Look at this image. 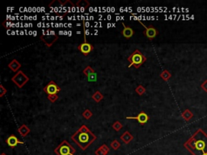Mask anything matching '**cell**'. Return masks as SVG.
<instances>
[{
	"label": "cell",
	"instance_id": "23",
	"mask_svg": "<svg viewBox=\"0 0 207 155\" xmlns=\"http://www.w3.org/2000/svg\"><path fill=\"white\" fill-rule=\"evenodd\" d=\"M94 72H96V71H95V70H93L92 67H91V66H89V65H88V66H87V67L85 68L84 70H83V74H84L86 75L87 77L88 76V75L93 74Z\"/></svg>",
	"mask_w": 207,
	"mask_h": 155
},
{
	"label": "cell",
	"instance_id": "12",
	"mask_svg": "<svg viewBox=\"0 0 207 155\" xmlns=\"http://www.w3.org/2000/svg\"><path fill=\"white\" fill-rule=\"evenodd\" d=\"M122 25L123 30L122 31H121V34L123 35V36L126 39L131 38L133 36V35H134V30H133L132 28L125 26V24H124V23H122Z\"/></svg>",
	"mask_w": 207,
	"mask_h": 155
},
{
	"label": "cell",
	"instance_id": "22",
	"mask_svg": "<svg viewBox=\"0 0 207 155\" xmlns=\"http://www.w3.org/2000/svg\"><path fill=\"white\" fill-rule=\"evenodd\" d=\"M92 116H93V114H92V112L90 111L89 109H86V110L83 112V118H85L86 120L90 119Z\"/></svg>",
	"mask_w": 207,
	"mask_h": 155
},
{
	"label": "cell",
	"instance_id": "14",
	"mask_svg": "<svg viewBox=\"0 0 207 155\" xmlns=\"http://www.w3.org/2000/svg\"><path fill=\"white\" fill-rule=\"evenodd\" d=\"M8 67L10 70H12L13 72H18L19 70L21 67V64L16 60V59H13L11 62L8 64Z\"/></svg>",
	"mask_w": 207,
	"mask_h": 155
},
{
	"label": "cell",
	"instance_id": "24",
	"mask_svg": "<svg viewBox=\"0 0 207 155\" xmlns=\"http://www.w3.org/2000/svg\"><path fill=\"white\" fill-rule=\"evenodd\" d=\"M111 147H112V149H113L114 150H118V149L120 147V142H119L117 140H113V141H112V143H111Z\"/></svg>",
	"mask_w": 207,
	"mask_h": 155
},
{
	"label": "cell",
	"instance_id": "27",
	"mask_svg": "<svg viewBox=\"0 0 207 155\" xmlns=\"http://www.w3.org/2000/svg\"><path fill=\"white\" fill-rule=\"evenodd\" d=\"M7 89L3 87V85L1 84L0 85V97H2L4 94H7Z\"/></svg>",
	"mask_w": 207,
	"mask_h": 155
},
{
	"label": "cell",
	"instance_id": "20",
	"mask_svg": "<svg viewBox=\"0 0 207 155\" xmlns=\"http://www.w3.org/2000/svg\"><path fill=\"white\" fill-rule=\"evenodd\" d=\"M135 91L137 93L138 95H142L146 92V88L144 87H142V85H138L136 89H135Z\"/></svg>",
	"mask_w": 207,
	"mask_h": 155
},
{
	"label": "cell",
	"instance_id": "16",
	"mask_svg": "<svg viewBox=\"0 0 207 155\" xmlns=\"http://www.w3.org/2000/svg\"><path fill=\"white\" fill-rule=\"evenodd\" d=\"M18 133L20 134L21 137H26L30 133V128L27 125H25V124H22L19 128V129H18Z\"/></svg>",
	"mask_w": 207,
	"mask_h": 155
},
{
	"label": "cell",
	"instance_id": "17",
	"mask_svg": "<svg viewBox=\"0 0 207 155\" xmlns=\"http://www.w3.org/2000/svg\"><path fill=\"white\" fill-rule=\"evenodd\" d=\"M181 116H182V118H183L186 122H188V121L190 120L193 117V114L189 109H185V110L182 112Z\"/></svg>",
	"mask_w": 207,
	"mask_h": 155
},
{
	"label": "cell",
	"instance_id": "18",
	"mask_svg": "<svg viewBox=\"0 0 207 155\" xmlns=\"http://www.w3.org/2000/svg\"><path fill=\"white\" fill-rule=\"evenodd\" d=\"M92 99H93L94 101L97 102V103H100V102L101 101L102 99H104V95L101 94V92L99 91H96L94 94H92Z\"/></svg>",
	"mask_w": 207,
	"mask_h": 155
},
{
	"label": "cell",
	"instance_id": "19",
	"mask_svg": "<svg viewBox=\"0 0 207 155\" xmlns=\"http://www.w3.org/2000/svg\"><path fill=\"white\" fill-rule=\"evenodd\" d=\"M160 78H162V79H164V81H168L171 78V74L168 70H165L160 74Z\"/></svg>",
	"mask_w": 207,
	"mask_h": 155
},
{
	"label": "cell",
	"instance_id": "8",
	"mask_svg": "<svg viewBox=\"0 0 207 155\" xmlns=\"http://www.w3.org/2000/svg\"><path fill=\"white\" fill-rule=\"evenodd\" d=\"M126 119L127 120H130V119H131V120H136L138 121V123L141 125H144L149 120V116H148V115L146 112L142 111L137 116H127Z\"/></svg>",
	"mask_w": 207,
	"mask_h": 155
},
{
	"label": "cell",
	"instance_id": "5",
	"mask_svg": "<svg viewBox=\"0 0 207 155\" xmlns=\"http://www.w3.org/2000/svg\"><path fill=\"white\" fill-rule=\"evenodd\" d=\"M12 81L16 85L17 87L22 88L29 81V78L23 71L19 70L12 78Z\"/></svg>",
	"mask_w": 207,
	"mask_h": 155
},
{
	"label": "cell",
	"instance_id": "15",
	"mask_svg": "<svg viewBox=\"0 0 207 155\" xmlns=\"http://www.w3.org/2000/svg\"><path fill=\"white\" fill-rule=\"evenodd\" d=\"M109 152V148L104 144L102 145L100 147H99L96 151H95V154L96 155H107Z\"/></svg>",
	"mask_w": 207,
	"mask_h": 155
},
{
	"label": "cell",
	"instance_id": "13",
	"mask_svg": "<svg viewBox=\"0 0 207 155\" xmlns=\"http://www.w3.org/2000/svg\"><path fill=\"white\" fill-rule=\"evenodd\" d=\"M120 140H122L123 142L125 144H129L130 142H131L133 140H134V136L128 131H125V133H123L122 135L120 137Z\"/></svg>",
	"mask_w": 207,
	"mask_h": 155
},
{
	"label": "cell",
	"instance_id": "28",
	"mask_svg": "<svg viewBox=\"0 0 207 155\" xmlns=\"http://www.w3.org/2000/svg\"><path fill=\"white\" fill-rule=\"evenodd\" d=\"M201 88H202L205 92H207V79L205 80V81L201 84Z\"/></svg>",
	"mask_w": 207,
	"mask_h": 155
},
{
	"label": "cell",
	"instance_id": "4",
	"mask_svg": "<svg viewBox=\"0 0 207 155\" xmlns=\"http://www.w3.org/2000/svg\"><path fill=\"white\" fill-rule=\"evenodd\" d=\"M57 155H75L76 150L67 140H63L60 145L54 150Z\"/></svg>",
	"mask_w": 207,
	"mask_h": 155
},
{
	"label": "cell",
	"instance_id": "10",
	"mask_svg": "<svg viewBox=\"0 0 207 155\" xmlns=\"http://www.w3.org/2000/svg\"><path fill=\"white\" fill-rule=\"evenodd\" d=\"M93 48H94V47H93V45H92V44L87 43V42H83V43L80 44V45L78 46V49H79L83 54H84L85 56L87 55V54H89V53L93 50Z\"/></svg>",
	"mask_w": 207,
	"mask_h": 155
},
{
	"label": "cell",
	"instance_id": "7",
	"mask_svg": "<svg viewBox=\"0 0 207 155\" xmlns=\"http://www.w3.org/2000/svg\"><path fill=\"white\" fill-rule=\"evenodd\" d=\"M60 87H58V85L55 83V82H53V81H50L46 87H44V91L46 92V94H48V95L58 94V93L60 92Z\"/></svg>",
	"mask_w": 207,
	"mask_h": 155
},
{
	"label": "cell",
	"instance_id": "1",
	"mask_svg": "<svg viewBox=\"0 0 207 155\" xmlns=\"http://www.w3.org/2000/svg\"><path fill=\"white\" fill-rule=\"evenodd\" d=\"M184 146L192 155H207V134L199 128L185 142Z\"/></svg>",
	"mask_w": 207,
	"mask_h": 155
},
{
	"label": "cell",
	"instance_id": "29",
	"mask_svg": "<svg viewBox=\"0 0 207 155\" xmlns=\"http://www.w3.org/2000/svg\"><path fill=\"white\" fill-rule=\"evenodd\" d=\"M1 155H7V154H6L5 153H1Z\"/></svg>",
	"mask_w": 207,
	"mask_h": 155
},
{
	"label": "cell",
	"instance_id": "3",
	"mask_svg": "<svg viewBox=\"0 0 207 155\" xmlns=\"http://www.w3.org/2000/svg\"><path fill=\"white\" fill-rule=\"evenodd\" d=\"M127 60L130 63V65H129V68L131 67V66H134V68L138 69L147 61V58L142 54V52H140V50L136 49L127 58Z\"/></svg>",
	"mask_w": 207,
	"mask_h": 155
},
{
	"label": "cell",
	"instance_id": "6",
	"mask_svg": "<svg viewBox=\"0 0 207 155\" xmlns=\"http://www.w3.org/2000/svg\"><path fill=\"white\" fill-rule=\"evenodd\" d=\"M57 39H58V35L55 33L54 31H44L41 36V41L48 47L53 45V43L57 41Z\"/></svg>",
	"mask_w": 207,
	"mask_h": 155
},
{
	"label": "cell",
	"instance_id": "2",
	"mask_svg": "<svg viewBox=\"0 0 207 155\" xmlns=\"http://www.w3.org/2000/svg\"><path fill=\"white\" fill-rule=\"evenodd\" d=\"M71 140L84 151L97 140V136L86 125H82L72 136Z\"/></svg>",
	"mask_w": 207,
	"mask_h": 155
},
{
	"label": "cell",
	"instance_id": "26",
	"mask_svg": "<svg viewBox=\"0 0 207 155\" xmlns=\"http://www.w3.org/2000/svg\"><path fill=\"white\" fill-rule=\"evenodd\" d=\"M49 100L52 103H55L58 99V94H50V95H48Z\"/></svg>",
	"mask_w": 207,
	"mask_h": 155
},
{
	"label": "cell",
	"instance_id": "21",
	"mask_svg": "<svg viewBox=\"0 0 207 155\" xmlns=\"http://www.w3.org/2000/svg\"><path fill=\"white\" fill-rule=\"evenodd\" d=\"M122 128H123V125L121 124V123H120V121H115V122L113 123V128L115 131H117V132L120 131Z\"/></svg>",
	"mask_w": 207,
	"mask_h": 155
},
{
	"label": "cell",
	"instance_id": "25",
	"mask_svg": "<svg viewBox=\"0 0 207 155\" xmlns=\"http://www.w3.org/2000/svg\"><path fill=\"white\" fill-rule=\"evenodd\" d=\"M87 80L88 82H97V74L94 72L92 74H90L87 76Z\"/></svg>",
	"mask_w": 207,
	"mask_h": 155
},
{
	"label": "cell",
	"instance_id": "9",
	"mask_svg": "<svg viewBox=\"0 0 207 155\" xmlns=\"http://www.w3.org/2000/svg\"><path fill=\"white\" fill-rule=\"evenodd\" d=\"M141 24H142V26L144 27L145 28H146V31H145V32H144L145 36H147L148 39H150V40L154 39V37H155V36L159 34L158 30H157L155 28H154L153 26H151V25L149 27H147V26H146V25H144L142 23H141Z\"/></svg>",
	"mask_w": 207,
	"mask_h": 155
},
{
	"label": "cell",
	"instance_id": "11",
	"mask_svg": "<svg viewBox=\"0 0 207 155\" xmlns=\"http://www.w3.org/2000/svg\"><path fill=\"white\" fill-rule=\"evenodd\" d=\"M6 142H7V144L8 145H9L10 147H15L18 144H24V142H22V141H20V140L18 139V138L15 137V135H10L7 138V140H6Z\"/></svg>",
	"mask_w": 207,
	"mask_h": 155
}]
</instances>
